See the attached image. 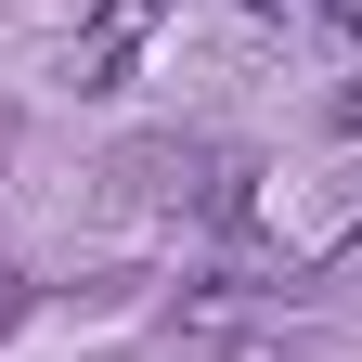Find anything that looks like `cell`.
<instances>
[{
  "instance_id": "cell-4",
  "label": "cell",
  "mask_w": 362,
  "mask_h": 362,
  "mask_svg": "<svg viewBox=\"0 0 362 362\" xmlns=\"http://www.w3.org/2000/svg\"><path fill=\"white\" fill-rule=\"evenodd\" d=\"M220 362H285V337H233V349H220Z\"/></svg>"
},
{
  "instance_id": "cell-2",
  "label": "cell",
  "mask_w": 362,
  "mask_h": 362,
  "mask_svg": "<svg viewBox=\"0 0 362 362\" xmlns=\"http://www.w3.org/2000/svg\"><path fill=\"white\" fill-rule=\"evenodd\" d=\"M156 13H168V0H90V13H78V39H65V78H78V90H117L129 65H143Z\"/></svg>"
},
{
  "instance_id": "cell-3",
  "label": "cell",
  "mask_w": 362,
  "mask_h": 362,
  "mask_svg": "<svg viewBox=\"0 0 362 362\" xmlns=\"http://www.w3.org/2000/svg\"><path fill=\"white\" fill-rule=\"evenodd\" d=\"M324 285H362V220L337 233V259H324Z\"/></svg>"
},
{
  "instance_id": "cell-5",
  "label": "cell",
  "mask_w": 362,
  "mask_h": 362,
  "mask_svg": "<svg viewBox=\"0 0 362 362\" xmlns=\"http://www.w3.org/2000/svg\"><path fill=\"white\" fill-rule=\"evenodd\" d=\"M324 117H337V129H349V143H362V78H349V90H337V104H324Z\"/></svg>"
},
{
  "instance_id": "cell-1",
  "label": "cell",
  "mask_w": 362,
  "mask_h": 362,
  "mask_svg": "<svg viewBox=\"0 0 362 362\" xmlns=\"http://www.w3.org/2000/svg\"><path fill=\"white\" fill-rule=\"evenodd\" d=\"M129 181L168 194V207H194L207 233H246V220H259V156H246V143H143Z\"/></svg>"
},
{
  "instance_id": "cell-7",
  "label": "cell",
  "mask_w": 362,
  "mask_h": 362,
  "mask_svg": "<svg viewBox=\"0 0 362 362\" xmlns=\"http://www.w3.org/2000/svg\"><path fill=\"white\" fill-rule=\"evenodd\" d=\"M233 13H285V0H233Z\"/></svg>"
},
{
  "instance_id": "cell-6",
  "label": "cell",
  "mask_w": 362,
  "mask_h": 362,
  "mask_svg": "<svg viewBox=\"0 0 362 362\" xmlns=\"http://www.w3.org/2000/svg\"><path fill=\"white\" fill-rule=\"evenodd\" d=\"M324 26H349V39H362V0H324Z\"/></svg>"
}]
</instances>
